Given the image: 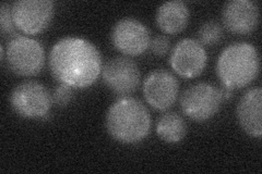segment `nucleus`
<instances>
[{"instance_id": "f257e3e1", "label": "nucleus", "mask_w": 262, "mask_h": 174, "mask_svg": "<svg viewBox=\"0 0 262 174\" xmlns=\"http://www.w3.org/2000/svg\"><path fill=\"white\" fill-rule=\"evenodd\" d=\"M48 65L60 84L84 89L97 81L103 69L98 49L84 38L64 37L51 49Z\"/></svg>"}, {"instance_id": "f03ea898", "label": "nucleus", "mask_w": 262, "mask_h": 174, "mask_svg": "<svg viewBox=\"0 0 262 174\" xmlns=\"http://www.w3.org/2000/svg\"><path fill=\"white\" fill-rule=\"evenodd\" d=\"M105 124L115 140L121 144H137L150 134L151 115L140 101L121 97L110 107Z\"/></svg>"}, {"instance_id": "7ed1b4c3", "label": "nucleus", "mask_w": 262, "mask_h": 174, "mask_svg": "<svg viewBox=\"0 0 262 174\" xmlns=\"http://www.w3.org/2000/svg\"><path fill=\"white\" fill-rule=\"evenodd\" d=\"M260 72L257 48L249 43H233L223 49L216 62L217 77L223 86L241 89L255 81Z\"/></svg>"}, {"instance_id": "20e7f679", "label": "nucleus", "mask_w": 262, "mask_h": 174, "mask_svg": "<svg viewBox=\"0 0 262 174\" xmlns=\"http://www.w3.org/2000/svg\"><path fill=\"white\" fill-rule=\"evenodd\" d=\"M6 62L16 76L33 77L42 71L45 51L39 41L27 36H16L7 45Z\"/></svg>"}, {"instance_id": "39448f33", "label": "nucleus", "mask_w": 262, "mask_h": 174, "mask_svg": "<svg viewBox=\"0 0 262 174\" xmlns=\"http://www.w3.org/2000/svg\"><path fill=\"white\" fill-rule=\"evenodd\" d=\"M223 98L220 89L210 83H196L188 87L180 97V107L186 117L204 122L220 111Z\"/></svg>"}, {"instance_id": "423d86ee", "label": "nucleus", "mask_w": 262, "mask_h": 174, "mask_svg": "<svg viewBox=\"0 0 262 174\" xmlns=\"http://www.w3.org/2000/svg\"><path fill=\"white\" fill-rule=\"evenodd\" d=\"M53 98L38 82L26 81L16 85L10 95V105L15 113L27 119H43L52 108Z\"/></svg>"}, {"instance_id": "0eeeda50", "label": "nucleus", "mask_w": 262, "mask_h": 174, "mask_svg": "<svg viewBox=\"0 0 262 174\" xmlns=\"http://www.w3.org/2000/svg\"><path fill=\"white\" fill-rule=\"evenodd\" d=\"M55 5L51 0H18L11 6L15 28L28 35L42 33L51 24Z\"/></svg>"}, {"instance_id": "6e6552de", "label": "nucleus", "mask_w": 262, "mask_h": 174, "mask_svg": "<svg viewBox=\"0 0 262 174\" xmlns=\"http://www.w3.org/2000/svg\"><path fill=\"white\" fill-rule=\"evenodd\" d=\"M101 74L105 85L118 96L134 94L140 85V70L137 63L127 57H115L106 61Z\"/></svg>"}, {"instance_id": "1a4fd4ad", "label": "nucleus", "mask_w": 262, "mask_h": 174, "mask_svg": "<svg viewBox=\"0 0 262 174\" xmlns=\"http://www.w3.org/2000/svg\"><path fill=\"white\" fill-rule=\"evenodd\" d=\"M111 38L114 47L128 57L143 55L151 43L149 30L134 18L119 20L113 28Z\"/></svg>"}, {"instance_id": "9d476101", "label": "nucleus", "mask_w": 262, "mask_h": 174, "mask_svg": "<svg viewBox=\"0 0 262 174\" xmlns=\"http://www.w3.org/2000/svg\"><path fill=\"white\" fill-rule=\"evenodd\" d=\"M208 55L203 45L192 38L179 40L171 51L169 64L183 79L199 77L207 67Z\"/></svg>"}, {"instance_id": "9b49d317", "label": "nucleus", "mask_w": 262, "mask_h": 174, "mask_svg": "<svg viewBox=\"0 0 262 174\" xmlns=\"http://www.w3.org/2000/svg\"><path fill=\"white\" fill-rule=\"evenodd\" d=\"M179 93L177 79L166 70H155L143 82V96L153 109L165 111L176 103Z\"/></svg>"}, {"instance_id": "f8f14e48", "label": "nucleus", "mask_w": 262, "mask_h": 174, "mask_svg": "<svg viewBox=\"0 0 262 174\" xmlns=\"http://www.w3.org/2000/svg\"><path fill=\"white\" fill-rule=\"evenodd\" d=\"M222 20L234 34H249L259 24V8L251 0H232L223 8Z\"/></svg>"}, {"instance_id": "ddd939ff", "label": "nucleus", "mask_w": 262, "mask_h": 174, "mask_svg": "<svg viewBox=\"0 0 262 174\" xmlns=\"http://www.w3.org/2000/svg\"><path fill=\"white\" fill-rule=\"evenodd\" d=\"M262 89L250 88L237 105V120L241 128L251 137L262 135Z\"/></svg>"}, {"instance_id": "4468645a", "label": "nucleus", "mask_w": 262, "mask_h": 174, "mask_svg": "<svg viewBox=\"0 0 262 174\" xmlns=\"http://www.w3.org/2000/svg\"><path fill=\"white\" fill-rule=\"evenodd\" d=\"M189 16L190 12L188 6L184 2L175 0L160 6L155 21L162 32L168 35H175L187 28Z\"/></svg>"}, {"instance_id": "2eb2a0df", "label": "nucleus", "mask_w": 262, "mask_h": 174, "mask_svg": "<svg viewBox=\"0 0 262 174\" xmlns=\"http://www.w3.org/2000/svg\"><path fill=\"white\" fill-rule=\"evenodd\" d=\"M187 133V124L176 112L163 113L157 123V134L168 144L182 142Z\"/></svg>"}, {"instance_id": "dca6fc26", "label": "nucleus", "mask_w": 262, "mask_h": 174, "mask_svg": "<svg viewBox=\"0 0 262 174\" xmlns=\"http://www.w3.org/2000/svg\"><path fill=\"white\" fill-rule=\"evenodd\" d=\"M223 37L222 27L215 21L203 23L198 31L199 43L206 46H214L220 43Z\"/></svg>"}, {"instance_id": "f3484780", "label": "nucleus", "mask_w": 262, "mask_h": 174, "mask_svg": "<svg viewBox=\"0 0 262 174\" xmlns=\"http://www.w3.org/2000/svg\"><path fill=\"white\" fill-rule=\"evenodd\" d=\"M0 29H2L3 35L14 34L15 26L12 19L11 6L8 4H3L0 7Z\"/></svg>"}, {"instance_id": "a211bd4d", "label": "nucleus", "mask_w": 262, "mask_h": 174, "mask_svg": "<svg viewBox=\"0 0 262 174\" xmlns=\"http://www.w3.org/2000/svg\"><path fill=\"white\" fill-rule=\"evenodd\" d=\"M73 97V90L72 87L60 84L57 86L53 93V103L58 107H66L68 106L69 103H71Z\"/></svg>"}, {"instance_id": "6ab92c4d", "label": "nucleus", "mask_w": 262, "mask_h": 174, "mask_svg": "<svg viewBox=\"0 0 262 174\" xmlns=\"http://www.w3.org/2000/svg\"><path fill=\"white\" fill-rule=\"evenodd\" d=\"M150 47H151L152 53L155 56L163 57L169 52L170 41L166 36L158 35L152 39V41L150 43Z\"/></svg>"}, {"instance_id": "aec40b11", "label": "nucleus", "mask_w": 262, "mask_h": 174, "mask_svg": "<svg viewBox=\"0 0 262 174\" xmlns=\"http://www.w3.org/2000/svg\"><path fill=\"white\" fill-rule=\"evenodd\" d=\"M220 92H221V95H222L223 101H228V99H231V97L233 95V89L225 87V86H223L222 89H220Z\"/></svg>"}, {"instance_id": "412c9836", "label": "nucleus", "mask_w": 262, "mask_h": 174, "mask_svg": "<svg viewBox=\"0 0 262 174\" xmlns=\"http://www.w3.org/2000/svg\"><path fill=\"white\" fill-rule=\"evenodd\" d=\"M5 54H6V53H5V47L2 46V47H0V58H2L3 61L5 60V58H6Z\"/></svg>"}]
</instances>
